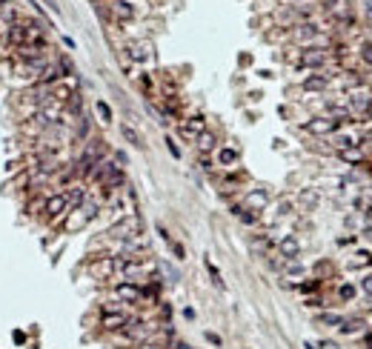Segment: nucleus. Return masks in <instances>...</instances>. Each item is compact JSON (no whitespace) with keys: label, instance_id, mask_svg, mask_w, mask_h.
<instances>
[{"label":"nucleus","instance_id":"25","mask_svg":"<svg viewBox=\"0 0 372 349\" xmlns=\"http://www.w3.org/2000/svg\"><path fill=\"white\" fill-rule=\"evenodd\" d=\"M338 298H341V301H352V298H355V286L343 284L341 289H338Z\"/></svg>","mask_w":372,"mask_h":349},{"label":"nucleus","instance_id":"34","mask_svg":"<svg viewBox=\"0 0 372 349\" xmlns=\"http://www.w3.org/2000/svg\"><path fill=\"white\" fill-rule=\"evenodd\" d=\"M206 341H209V343H220V338H218V335H212V332H206Z\"/></svg>","mask_w":372,"mask_h":349},{"label":"nucleus","instance_id":"3","mask_svg":"<svg viewBox=\"0 0 372 349\" xmlns=\"http://www.w3.org/2000/svg\"><path fill=\"white\" fill-rule=\"evenodd\" d=\"M369 106H372V95L366 89H358V86L350 89V95H346V112L352 117H366Z\"/></svg>","mask_w":372,"mask_h":349},{"label":"nucleus","instance_id":"24","mask_svg":"<svg viewBox=\"0 0 372 349\" xmlns=\"http://www.w3.org/2000/svg\"><path fill=\"white\" fill-rule=\"evenodd\" d=\"M95 109H97V115H101L103 123H109V120H112V109H109V103H106V101H97Z\"/></svg>","mask_w":372,"mask_h":349},{"label":"nucleus","instance_id":"36","mask_svg":"<svg viewBox=\"0 0 372 349\" xmlns=\"http://www.w3.org/2000/svg\"><path fill=\"white\" fill-rule=\"evenodd\" d=\"M364 238H366V240H372V226H366V229H364Z\"/></svg>","mask_w":372,"mask_h":349},{"label":"nucleus","instance_id":"8","mask_svg":"<svg viewBox=\"0 0 372 349\" xmlns=\"http://www.w3.org/2000/svg\"><path fill=\"white\" fill-rule=\"evenodd\" d=\"M109 15L115 17V20H120V23L135 20V17H138V6L129 3V0H112V3H109Z\"/></svg>","mask_w":372,"mask_h":349},{"label":"nucleus","instance_id":"19","mask_svg":"<svg viewBox=\"0 0 372 349\" xmlns=\"http://www.w3.org/2000/svg\"><path fill=\"white\" fill-rule=\"evenodd\" d=\"M364 327H366V323L361 318H343V323L338 329H341L343 335H355V332H364Z\"/></svg>","mask_w":372,"mask_h":349},{"label":"nucleus","instance_id":"11","mask_svg":"<svg viewBox=\"0 0 372 349\" xmlns=\"http://www.w3.org/2000/svg\"><path fill=\"white\" fill-rule=\"evenodd\" d=\"M129 58L135 60V63H149V60L155 58V49L149 40H132L129 43Z\"/></svg>","mask_w":372,"mask_h":349},{"label":"nucleus","instance_id":"15","mask_svg":"<svg viewBox=\"0 0 372 349\" xmlns=\"http://www.w3.org/2000/svg\"><path fill=\"white\" fill-rule=\"evenodd\" d=\"M327 86H329V74L327 72H315V74H309V78L304 80V89H307V92H324Z\"/></svg>","mask_w":372,"mask_h":349},{"label":"nucleus","instance_id":"32","mask_svg":"<svg viewBox=\"0 0 372 349\" xmlns=\"http://www.w3.org/2000/svg\"><path fill=\"white\" fill-rule=\"evenodd\" d=\"M364 346L372 349V329H369V332H364Z\"/></svg>","mask_w":372,"mask_h":349},{"label":"nucleus","instance_id":"13","mask_svg":"<svg viewBox=\"0 0 372 349\" xmlns=\"http://www.w3.org/2000/svg\"><path fill=\"white\" fill-rule=\"evenodd\" d=\"M364 143V135L361 132H338V138H335V149L338 152H343V149H355V146Z\"/></svg>","mask_w":372,"mask_h":349},{"label":"nucleus","instance_id":"27","mask_svg":"<svg viewBox=\"0 0 372 349\" xmlns=\"http://www.w3.org/2000/svg\"><path fill=\"white\" fill-rule=\"evenodd\" d=\"M289 209H292L289 201H281V204H278V212H275V220H278V218H284V215H289Z\"/></svg>","mask_w":372,"mask_h":349},{"label":"nucleus","instance_id":"21","mask_svg":"<svg viewBox=\"0 0 372 349\" xmlns=\"http://www.w3.org/2000/svg\"><path fill=\"white\" fill-rule=\"evenodd\" d=\"M338 158L346 160V163H361V160H364V152H361V146H355V149H343V152H338Z\"/></svg>","mask_w":372,"mask_h":349},{"label":"nucleus","instance_id":"1","mask_svg":"<svg viewBox=\"0 0 372 349\" xmlns=\"http://www.w3.org/2000/svg\"><path fill=\"white\" fill-rule=\"evenodd\" d=\"M97 209H101V206H97L95 201H83V204H81V206H75L72 215L66 218L63 229H66V232H78V229H83L89 220H95V218H97Z\"/></svg>","mask_w":372,"mask_h":349},{"label":"nucleus","instance_id":"4","mask_svg":"<svg viewBox=\"0 0 372 349\" xmlns=\"http://www.w3.org/2000/svg\"><path fill=\"white\" fill-rule=\"evenodd\" d=\"M292 37H295L298 43H307V46H324V43H327L324 29H321V26H315V23H301V26H295Z\"/></svg>","mask_w":372,"mask_h":349},{"label":"nucleus","instance_id":"26","mask_svg":"<svg viewBox=\"0 0 372 349\" xmlns=\"http://www.w3.org/2000/svg\"><path fill=\"white\" fill-rule=\"evenodd\" d=\"M301 204H304V206H315V204H318V195H315V192H304V195H301Z\"/></svg>","mask_w":372,"mask_h":349},{"label":"nucleus","instance_id":"30","mask_svg":"<svg viewBox=\"0 0 372 349\" xmlns=\"http://www.w3.org/2000/svg\"><path fill=\"white\" fill-rule=\"evenodd\" d=\"M286 272H289V275H301V272H304V266H298V263H289V266H286Z\"/></svg>","mask_w":372,"mask_h":349},{"label":"nucleus","instance_id":"18","mask_svg":"<svg viewBox=\"0 0 372 349\" xmlns=\"http://www.w3.org/2000/svg\"><path fill=\"white\" fill-rule=\"evenodd\" d=\"M301 252V243H298V238H292V235H286L284 240H281V255H284V258H295V255Z\"/></svg>","mask_w":372,"mask_h":349},{"label":"nucleus","instance_id":"37","mask_svg":"<svg viewBox=\"0 0 372 349\" xmlns=\"http://www.w3.org/2000/svg\"><path fill=\"white\" fill-rule=\"evenodd\" d=\"M366 120H369V123H372V106H369V112H366Z\"/></svg>","mask_w":372,"mask_h":349},{"label":"nucleus","instance_id":"14","mask_svg":"<svg viewBox=\"0 0 372 349\" xmlns=\"http://www.w3.org/2000/svg\"><path fill=\"white\" fill-rule=\"evenodd\" d=\"M266 204H269V192L266 189H252L243 197V209H252V212H261Z\"/></svg>","mask_w":372,"mask_h":349},{"label":"nucleus","instance_id":"17","mask_svg":"<svg viewBox=\"0 0 372 349\" xmlns=\"http://www.w3.org/2000/svg\"><path fill=\"white\" fill-rule=\"evenodd\" d=\"M215 143H218V138H215V132H201V135H197V140H195V146H197V152H212V149H215Z\"/></svg>","mask_w":372,"mask_h":349},{"label":"nucleus","instance_id":"23","mask_svg":"<svg viewBox=\"0 0 372 349\" xmlns=\"http://www.w3.org/2000/svg\"><path fill=\"white\" fill-rule=\"evenodd\" d=\"M358 55H361V60H364V63L372 66V43H369V40H364V43L358 46Z\"/></svg>","mask_w":372,"mask_h":349},{"label":"nucleus","instance_id":"31","mask_svg":"<svg viewBox=\"0 0 372 349\" xmlns=\"http://www.w3.org/2000/svg\"><path fill=\"white\" fill-rule=\"evenodd\" d=\"M301 289H304V292H312V289H318V278H315V281H309V284H304V286H301Z\"/></svg>","mask_w":372,"mask_h":349},{"label":"nucleus","instance_id":"2","mask_svg":"<svg viewBox=\"0 0 372 349\" xmlns=\"http://www.w3.org/2000/svg\"><path fill=\"white\" fill-rule=\"evenodd\" d=\"M329 60H332V49L329 46H307V49L301 52L298 66L301 69H318L321 72Z\"/></svg>","mask_w":372,"mask_h":349},{"label":"nucleus","instance_id":"20","mask_svg":"<svg viewBox=\"0 0 372 349\" xmlns=\"http://www.w3.org/2000/svg\"><path fill=\"white\" fill-rule=\"evenodd\" d=\"M318 323H321V327H341L343 323V315H338V312H324V315H318Z\"/></svg>","mask_w":372,"mask_h":349},{"label":"nucleus","instance_id":"29","mask_svg":"<svg viewBox=\"0 0 372 349\" xmlns=\"http://www.w3.org/2000/svg\"><path fill=\"white\" fill-rule=\"evenodd\" d=\"M138 349H163V346H161L158 341H140V343H138Z\"/></svg>","mask_w":372,"mask_h":349},{"label":"nucleus","instance_id":"5","mask_svg":"<svg viewBox=\"0 0 372 349\" xmlns=\"http://www.w3.org/2000/svg\"><path fill=\"white\" fill-rule=\"evenodd\" d=\"M69 195L66 192H58V195H49L46 197V204H43V215L49 220H58V218H63L66 212H69Z\"/></svg>","mask_w":372,"mask_h":349},{"label":"nucleus","instance_id":"22","mask_svg":"<svg viewBox=\"0 0 372 349\" xmlns=\"http://www.w3.org/2000/svg\"><path fill=\"white\" fill-rule=\"evenodd\" d=\"M123 138L129 140L132 146H138V149L143 146V138H140V135H138V129H132V126H123Z\"/></svg>","mask_w":372,"mask_h":349},{"label":"nucleus","instance_id":"9","mask_svg":"<svg viewBox=\"0 0 372 349\" xmlns=\"http://www.w3.org/2000/svg\"><path fill=\"white\" fill-rule=\"evenodd\" d=\"M129 315H126V309H120V312H103L101 318V327L106 329V332H120V329L129 327Z\"/></svg>","mask_w":372,"mask_h":349},{"label":"nucleus","instance_id":"6","mask_svg":"<svg viewBox=\"0 0 372 349\" xmlns=\"http://www.w3.org/2000/svg\"><path fill=\"white\" fill-rule=\"evenodd\" d=\"M338 129H341V123H338L335 117H329V115L312 117V120L307 123V132H309V135H335Z\"/></svg>","mask_w":372,"mask_h":349},{"label":"nucleus","instance_id":"10","mask_svg":"<svg viewBox=\"0 0 372 349\" xmlns=\"http://www.w3.org/2000/svg\"><path fill=\"white\" fill-rule=\"evenodd\" d=\"M115 295L117 301H123V304H138L143 298V289L138 284H132V281H123V284H115Z\"/></svg>","mask_w":372,"mask_h":349},{"label":"nucleus","instance_id":"33","mask_svg":"<svg viewBox=\"0 0 372 349\" xmlns=\"http://www.w3.org/2000/svg\"><path fill=\"white\" fill-rule=\"evenodd\" d=\"M166 143H169V152L175 155V158H181V149H178V146H175V143H172V140H166Z\"/></svg>","mask_w":372,"mask_h":349},{"label":"nucleus","instance_id":"7","mask_svg":"<svg viewBox=\"0 0 372 349\" xmlns=\"http://www.w3.org/2000/svg\"><path fill=\"white\" fill-rule=\"evenodd\" d=\"M117 272V258H95V261L89 263V275L92 278H112Z\"/></svg>","mask_w":372,"mask_h":349},{"label":"nucleus","instance_id":"28","mask_svg":"<svg viewBox=\"0 0 372 349\" xmlns=\"http://www.w3.org/2000/svg\"><path fill=\"white\" fill-rule=\"evenodd\" d=\"M361 292H364V295H372V275H366L364 281H361Z\"/></svg>","mask_w":372,"mask_h":349},{"label":"nucleus","instance_id":"35","mask_svg":"<svg viewBox=\"0 0 372 349\" xmlns=\"http://www.w3.org/2000/svg\"><path fill=\"white\" fill-rule=\"evenodd\" d=\"M172 249H175L178 258H183V246H181V243H172Z\"/></svg>","mask_w":372,"mask_h":349},{"label":"nucleus","instance_id":"12","mask_svg":"<svg viewBox=\"0 0 372 349\" xmlns=\"http://www.w3.org/2000/svg\"><path fill=\"white\" fill-rule=\"evenodd\" d=\"M201 132H206V120L201 115H195V117H186L181 123V138H186V140H197V135Z\"/></svg>","mask_w":372,"mask_h":349},{"label":"nucleus","instance_id":"16","mask_svg":"<svg viewBox=\"0 0 372 349\" xmlns=\"http://www.w3.org/2000/svg\"><path fill=\"white\" fill-rule=\"evenodd\" d=\"M215 158H218V166H227V169H229V166H235V163H238V158H241V152H238L235 146H220Z\"/></svg>","mask_w":372,"mask_h":349}]
</instances>
